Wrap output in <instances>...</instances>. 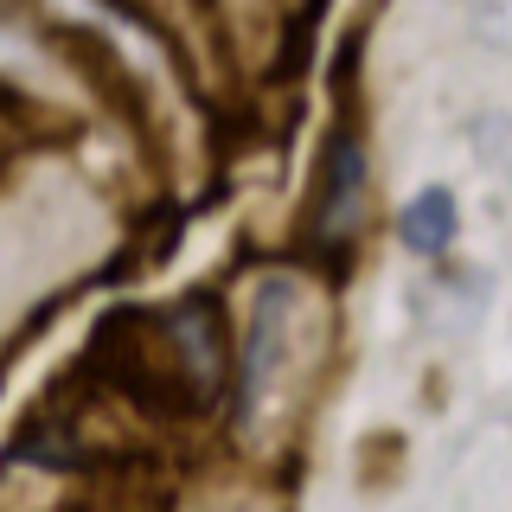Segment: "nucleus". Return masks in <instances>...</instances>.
<instances>
[{
	"instance_id": "f257e3e1",
	"label": "nucleus",
	"mask_w": 512,
	"mask_h": 512,
	"mask_svg": "<svg viewBox=\"0 0 512 512\" xmlns=\"http://www.w3.org/2000/svg\"><path fill=\"white\" fill-rule=\"evenodd\" d=\"M288 301H295V282H269L263 288V308H256V327H250V365H244V410L256 416V404H269L276 391V372H282V352H288Z\"/></svg>"
},
{
	"instance_id": "f03ea898",
	"label": "nucleus",
	"mask_w": 512,
	"mask_h": 512,
	"mask_svg": "<svg viewBox=\"0 0 512 512\" xmlns=\"http://www.w3.org/2000/svg\"><path fill=\"white\" fill-rule=\"evenodd\" d=\"M397 231H404V244L416 256H442L448 244H455V231H461V205L448 199L442 186H429V192H416V199L404 205Z\"/></svg>"
},
{
	"instance_id": "7ed1b4c3",
	"label": "nucleus",
	"mask_w": 512,
	"mask_h": 512,
	"mask_svg": "<svg viewBox=\"0 0 512 512\" xmlns=\"http://www.w3.org/2000/svg\"><path fill=\"white\" fill-rule=\"evenodd\" d=\"M359 192H365V154L340 141L333 148V186H327V231H346L352 212H359Z\"/></svg>"
},
{
	"instance_id": "20e7f679",
	"label": "nucleus",
	"mask_w": 512,
	"mask_h": 512,
	"mask_svg": "<svg viewBox=\"0 0 512 512\" xmlns=\"http://www.w3.org/2000/svg\"><path fill=\"white\" fill-rule=\"evenodd\" d=\"M474 32L487 45L512 52V0H474Z\"/></svg>"
}]
</instances>
